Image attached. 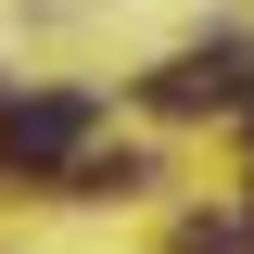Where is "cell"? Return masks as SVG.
<instances>
[{"label":"cell","instance_id":"1","mask_svg":"<svg viewBox=\"0 0 254 254\" xmlns=\"http://www.w3.org/2000/svg\"><path fill=\"white\" fill-rule=\"evenodd\" d=\"M89 127H102L89 89H26V102H0V165H76Z\"/></svg>","mask_w":254,"mask_h":254},{"label":"cell","instance_id":"2","mask_svg":"<svg viewBox=\"0 0 254 254\" xmlns=\"http://www.w3.org/2000/svg\"><path fill=\"white\" fill-rule=\"evenodd\" d=\"M242 89H254V51H242V38H216V51H178V64L153 76V102H165V115H216V102H242Z\"/></svg>","mask_w":254,"mask_h":254}]
</instances>
